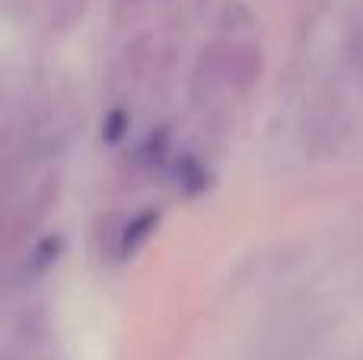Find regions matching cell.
I'll return each instance as SVG.
<instances>
[{
  "mask_svg": "<svg viewBox=\"0 0 363 360\" xmlns=\"http://www.w3.org/2000/svg\"><path fill=\"white\" fill-rule=\"evenodd\" d=\"M55 201H57V179H45L32 191V198H23V201L10 198L0 208V261L13 259L29 242V236L38 230V223L45 220V214L51 210Z\"/></svg>",
  "mask_w": 363,
  "mask_h": 360,
  "instance_id": "1",
  "label": "cell"
},
{
  "mask_svg": "<svg viewBox=\"0 0 363 360\" xmlns=\"http://www.w3.org/2000/svg\"><path fill=\"white\" fill-rule=\"evenodd\" d=\"M160 223H163V210L160 208H144L138 214H131L115 233V259L128 261L157 236Z\"/></svg>",
  "mask_w": 363,
  "mask_h": 360,
  "instance_id": "2",
  "label": "cell"
},
{
  "mask_svg": "<svg viewBox=\"0 0 363 360\" xmlns=\"http://www.w3.org/2000/svg\"><path fill=\"white\" fill-rule=\"evenodd\" d=\"M169 150H172V134H169V128H153V131L138 144V150L131 153V166H134L138 172H157L160 166L166 163Z\"/></svg>",
  "mask_w": 363,
  "mask_h": 360,
  "instance_id": "3",
  "label": "cell"
},
{
  "mask_svg": "<svg viewBox=\"0 0 363 360\" xmlns=\"http://www.w3.org/2000/svg\"><path fill=\"white\" fill-rule=\"evenodd\" d=\"M61 255H64V236L61 233L42 236V240L32 242L29 255H26V261H23V274L29 281L45 278V274H48L51 268L57 265V259H61Z\"/></svg>",
  "mask_w": 363,
  "mask_h": 360,
  "instance_id": "4",
  "label": "cell"
},
{
  "mask_svg": "<svg viewBox=\"0 0 363 360\" xmlns=\"http://www.w3.org/2000/svg\"><path fill=\"white\" fill-rule=\"evenodd\" d=\"M172 169H176L179 191L185 198H198L211 189V169H207V166L201 163V157H194V153H182Z\"/></svg>",
  "mask_w": 363,
  "mask_h": 360,
  "instance_id": "5",
  "label": "cell"
},
{
  "mask_svg": "<svg viewBox=\"0 0 363 360\" xmlns=\"http://www.w3.org/2000/svg\"><path fill=\"white\" fill-rule=\"evenodd\" d=\"M131 131V112L125 106H112L102 118V140L106 144H121Z\"/></svg>",
  "mask_w": 363,
  "mask_h": 360,
  "instance_id": "6",
  "label": "cell"
},
{
  "mask_svg": "<svg viewBox=\"0 0 363 360\" xmlns=\"http://www.w3.org/2000/svg\"><path fill=\"white\" fill-rule=\"evenodd\" d=\"M150 55H153V42L150 35H138L128 42L125 48V61H128V77H140L150 67Z\"/></svg>",
  "mask_w": 363,
  "mask_h": 360,
  "instance_id": "7",
  "label": "cell"
},
{
  "mask_svg": "<svg viewBox=\"0 0 363 360\" xmlns=\"http://www.w3.org/2000/svg\"><path fill=\"white\" fill-rule=\"evenodd\" d=\"M347 51H351L354 70L363 77V23H354L351 32H347Z\"/></svg>",
  "mask_w": 363,
  "mask_h": 360,
  "instance_id": "8",
  "label": "cell"
},
{
  "mask_svg": "<svg viewBox=\"0 0 363 360\" xmlns=\"http://www.w3.org/2000/svg\"><path fill=\"white\" fill-rule=\"evenodd\" d=\"M16 157V131L13 128H0V163Z\"/></svg>",
  "mask_w": 363,
  "mask_h": 360,
  "instance_id": "9",
  "label": "cell"
},
{
  "mask_svg": "<svg viewBox=\"0 0 363 360\" xmlns=\"http://www.w3.org/2000/svg\"><path fill=\"white\" fill-rule=\"evenodd\" d=\"M147 4H150V0H115L118 13H138V10H144Z\"/></svg>",
  "mask_w": 363,
  "mask_h": 360,
  "instance_id": "10",
  "label": "cell"
}]
</instances>
